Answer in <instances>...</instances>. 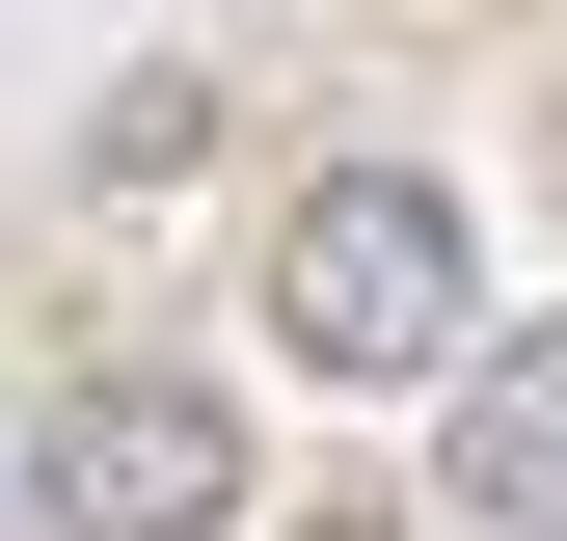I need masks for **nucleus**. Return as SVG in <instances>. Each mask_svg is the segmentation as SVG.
<instances>
[{"instance_id":"nucleus-1","label":"nucleus","mask_w":567,"mask_h":541,"mask_svg":"<svg viewBox=\"0 0 567 541\" xmlns=\"http://www.w3.org/2000/svg\"><path fill=\"white\" fill-rule=\"evenodd\" d=\"M270 353L298 379H460V190L433 163H324L270 217Z\"/></svg>"},{"instance_id":"nucleus-2","label":"nucleus","mask_w":567,"mask_h":541,"mask_svg":"<svg viewBox=\"0 0 567 541\" xmlns=\"http://www.w3.org/2000/svg\"><path fill=\"white\" fill-rule=\"evenodd\" d=\"M28 514H54V541H217V514H244V406H217V379H54Z\"/></svg>"},{"instance_id":"nucleus-3","label":"nucleus","mask_w":567,"mask_h":541,"mask_svg":"<svg viewBox=\"0 0 567 541\" xmlns=\"http://www.w3.org/2000/svg\"><path fill=\"white\" fill-rule=\"evenodd\" d=\"M460 514H486V541H567V325L460 379Z\"/></svg>"}]
</instances>
